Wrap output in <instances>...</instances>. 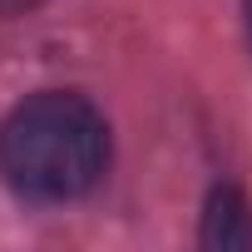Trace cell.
Instances as JSON below:
<instances>
[{
	"mask_svg": "<svg viewBox=\"0 0 252 252\" xmlns=\"http://www.w3.org/2000/svg\"><path fill=\"white\" fill-rule=\"evenodd\" d=\"M30 5H40V0H0V15H20V10H30Z\"/></svg>",
	"mask_w": 252,
	"mask_h": 252,
	"instance_id": "3957f363",
	"label": "cell"
},
{
	"mask_svg": "<svg viewBox=\"0 0 252 252\" xmlns=\"http://www.w3.org/2000/svg\"><path fill=\"white\" fill-rule=\"evenodd\" d=\"M242 10H247V35H252V0H242Z\"/></svg>",
	"mask_w": 252,
	"mask_h": 252,
	"instance_id": "277c9868",
	"label": "cell"
},
{
	"mask_svg": "<svg viewBox=\"0 0 252 252\" xmlns=\"http://www.w3.org/2000/svg\"><path fill=\"white\" fill-rule=\"evenodd\" d=\"M203 247L252 252V208L237 188H213L208 213H203Z\"/></svg>",
	"mask_w": 252,
	"mask_h": 252,
	"instance_id": "7a4b0ae2",
	"label": "cell"
},
{
	"mask_svg": "<svg viewBox=\"0 0 252 252\" xmlns=\"http://www.w3.org/2000/svg\"><path fill=\"white\" fill-rule=\"evenodd\" d=\"M109 124L84 94L45 89L0 124V173L30 203H69L104 178Z\"/></svg>",
	"mask_w": 252,
	"mask_h": 252,
	"instance_id": "6da1fadb",
	"label": "cell"
}]
</instances>
